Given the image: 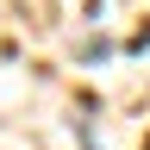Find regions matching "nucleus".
Masks as SVG:
<instances>
[{
	"instance_id": "f257e3e1",
	"label": "nucleus",
	"mask_w": 150,
	"mask_h": 150,
	"mask_svg": "<svg viewBox=\"0 0 150 150\" xmlns=\"http://www.w3.org/2000/svg\"><path fill=\"white\" fill-rule=\"evenodd\" d=\"M75 56H81V63H100V56H112V38H81Z\"/></svg>"
}]
</instances>
